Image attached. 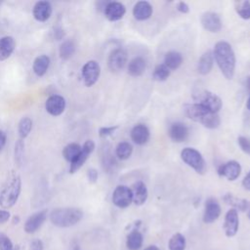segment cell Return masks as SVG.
Returning a JSON list of instances; mask_svg holds the SVG:
<instances>
[{"mask_svg": "<svg viewBox=\"0 0 250 250\" xmlns=\"http://www.w3.org/2000/svg\"><path fill=\"white\" fill-rule=\"evenodd\" d=\"M133 152V147L128 142H121L115 147V154L121 160L128 159Z\"/></svg>", "mask_w": 250, "mask_h": 250, "instance_id": "cell-33", "label": "cell"}, {"mask_svg": "<svg viewBox=\"0 0 250 250\" xmlns=\"http://www.w3.org/2000/svg\"><path fill=\"white\" fill-rule=\"evenodd\" d=\"M241 173V166L235 160L228 161L222 164L218 169V174L222 177L227 178L229 181L236 180Z\"/></svg>", "mask_w": 250, "mask_h": 250, "instance_id": "cell-13", "label": "cell"}, {"mask_svg": "<svg viewBox=\"0 0 250 250\" xmlns=\"http://www.w3.org/2000/svg\"><path fill=\"white\" fill-rule=\"evenodd\" d=\"M75 52V44L72 40H65L63 41L59 49V55L60 58L62 61L69 60Z\"/></svg>", "mask_w": 250, "mask_h": 250, "instance_id": "cell-31", "label": "cell"}, {"mask_svg": "<svg viewBox=\"0 0 250 250\" xmlns=\"http://www.w3.org/2000/svg\"><path fill=\"white\" fill-rule=\"evenodd\" d=\"M248 217H249V219H250V207H249V210H248Z\"/></svg>", "mask_w": 250, "mask_h": 250, "instance_id": "cell-51", "label": "cell"}, {"mask_svg": "<svg viewBox=\"0 0 250 250\" xmlns=\"http://www.w3.org/2000/svg\"><path fill=\"white\" fill-rule=\"evenodd\" d=\"M112 202L119 208H126L133 202L131 188L127 186H117L112 192Z\"/></svg>", "mask_w": 250, "mask_h": 250, "instance_id": "cell-9", "label": "cell"}, {"mask_svg": "<svg viewBox=\"0 0 250 250\" xmlns=\"http://www.w3.org/2000/svg\"><path fill=\"white\" fill-rule=\"evenodd\" d=\"M52 12V5L48 1H37L32 9L33 18L40 22L47 21L51 18Z\"/></svg>", "mask_w": 250, "mask_h": 250, "instance_id": "cell-17", "label": "cell"}, {"mask_svg": "<svg viewBox=\"0 0 250 250\" xmlns=\"http://www.w3.org/2000/svg\"><path fill=\"white\" fill-rule=\"evenodd\" d=\"M130 188L132 191L133 202L136 205H143L146 201L147 195H148L147 188L145 183L142 181H137L132 185Z\"/></svg>", "mask_w": 250, "mask_h": 250, "instance_id": "cell-20", "label": "cell"}, {"mask_svg": "<svg viewBox=\"0 0 250 250\" xmlns=\"http://www.w3.org/2000/svg\"><path fill=\"white\" fill-rule=\"evenodd\" d=\"M245 86L247 88V90L250 92V76H247L245 79Z\"/></svg>", "mask_w": 250, "mask_h": 250, "instance_id": "cell-47", "label": "cell"}, {"mask_svg": "<svg viewBox=\"0 0 250 250\" xmlns=\"http://www.w3.org/2000/svg\"><path fill=\"white\" fill-rule=\"evenodd\" d=\"M202 26L210 32H218L222 28V21L218 14L214 12H206L201 16Z\"/></svg>", "mask_w": 250, "mask_h": 250, "instance_id": "cell-18", "label": "cell"}, {"mask_svg": "<svg viewBox=\"0 0 250 250\" xmlns=\"http://www.w3.org/2000/svg\"><path fill=\"white\" fill-rule=\"evenodd\" d=\"M118 128L117 125H114V126H105V127H101L99 129V136L102 137V138H105V137H108L110 135H112L115 130Z\"/></svg>", "mask_w": 250, "mask_h": 250, "instance_id": "cell-40", "label": "cell"}, {"mask_svg": "<svg viewBox=\"0 0 250 250\" xmlns=\"http://www.w3.org/2000/svg\"><path fill=\"white\" fill-rule=\"evenodd\" d=\"M214 59L227 79H232L235 69V55L231 46L226 41L216 43L213 51Z\"/></svg>", "mask_w": 250, "mask_h": 250, "instance_id": "cell-1", "label": "cell"}, {"mask_svg": "<svg viewBox=\"0 0 250 250\" xmlns=\"http://www.w3.org/2000/svg\"><path fill=\"white\" fill-rule=\"evenodd\" d=\"M98 177H99V174H98V171L94 168H90L88 171H87V178H88V181L92 184L96 183L97 180H98Z\"/></svg>", "mask_w": 250, "mask_h": 250, "instance_id": "cell-41", "label": "cell"}, {"mask_svg": "<svg viewBox=\"0 0 250 250\" xmlns=\"http://www.w3.org/2000/svg\"><path fill=\"white\" fill-rule=\"evenodd\" d=\"M48 216V210H40L27 218L24 223V231L26 233H34L44 224Z\"/></svg>", "mask_w": 250, "mask_h": 250, "instance_id": "cell-11", "label": "cell"}, {"mask_svg": "<svg viewBox=\"0 0 250 250\" xmlns=\"http://www.w3.org/2000/svg\"><path fill=\"white\" fill-rule=\"evenodd\" d=\"M224 201L232 207V209H235L236 211H245L249 208V203L246 199L239 198L231 193H226L223 197Z\"/></svg>", "mask_w": 250, "mask_h": 250, "instance_id": "cell-27", "label": "cell"}, {"mask_svg": "<svg viewBox=\"0 0 250 250\" xmlns=\"http://www.w3.org/2000/svg\"><path fill=\"white\" fill-rule=\"evenodd\" d=\"M133 15L138 21H146L152 15V6L147 1H139L133 8Z\"/></svg>", "mask_w": 250, "mask_h": 250, "instance_id": "cell-23", "label": "cell"}, {"mask_svg": "<svg viewBox=\"0 0 250 250\" xmlns=\"http://www.w3.org/2000/svg\"><path fill=\"white\" fill-rule=\"evenodd\" d=\"M146 67V61L142 57H136L128 63V73L133 77H138L145 72Z\"/></svg>", "mask_w": 250, "mask_h": 250, "instance_id": "cell-26", "label": "cell"}, {"mask_svg": "<svg viewBox=\"0 0 250 250\" xmlns=\"http://www.w3.org/2000/svg\"><path fill=\"white\" fill-rule=\"evenodd\" d=\"M170 139L175 143H183L188 138V128L182 122H174L168 131Z\"/></svg>", "mask_w": 250, "mask_h": 250, "instance_id": "cell-19", "label": "cell"}, {"mask_svg": "<svg viewBox=\"0 0 250 250\" xmlns=\"http://www.w3.org/2000/svg\"><path fill=\"white\" fill-rule=\"evenodd\" d=\"M246 106H247V109H249V110H250V96H249V98H248V100H247Z\"/></svg>", "mask_w": 250, "mask_h": 250, "instance_id": "cell-50", "label": "cell"}, {"mask_svg": "<svg viewBox=\"0 0 250 250\" xmlns=\"http://www.w3.org/2000/svg\"><path fill=\"white\" fill-rule=\"evenodd\" d=\"M169 75L170 69L164 63H161L156 65V67L154 68L152 77L156 81H165L169 77Z\"/></svg>", "mask_w": 250, "mask_h": 250, "instance_id": "cell-36", "label": "cell"}, {"mask_svg": "<svg viewBox=\"0 0 250 250\" xmlns=\"http://www.w3.org/2000/svg\"><path fill=\"white\" fill-rule=\"evenodd\" d=\"M182 160L198 174L206 172V163L201 153L192 147H186L181 151Z\"/></svg>", "mask_w": 250, "mask_h": 250, "instance_id": "cell-5", "label": "cell"}, {"mask_svg": "<svg viewBox=\"0 0 250 250\" xmlns=\"http://www.w3.org/2000/svg\"><path fill=\"white\" fill-rule=\"evenodd\" d=\"M66 106L65 100L61 95H51L45 103V109L46 111L52 116H59L61 115Z\"/></svg>", "mask_w": 250, "mask_h": 250, "instance_id": "cell-10", "label": "cell"}, {"mask_svg": "<svg viewBox=\"0 0 250 250\" xmlns=\"http://www.w3.org/2000/svg\"><path fill=\"white\" fill-rule=\"evenodd\" d=\"M239 227V220H238V213L235 209H229L226 216H225V223H224V229L225 233L228 237H232L236 234Z\"/></svg>", "mask_w": 250, "mask_h": 250, "instance_id": "cell-15", "label": "cell"}, {"mask_svg": "<svg viewBox=\"0 0 250 250\" xmlns=\"http://www.w3.org/2000/svg\"><path fill=\"white\" fill-rule=\"evenodd\" d=\"M21 176L12 170L0 189V206L7 209L13 207L21 194Z\"/></svg>", "mask_w": 250, "mask_h": 250, "instance_id": "cell-2", "label": "cell"}, {"mask_svg": "<svg viewBox=\"0 0 250 250\" xmlns=\"http://www.w3.org/2000/svg\"><path fill=\"white\" fill-rule=\"evenodd\" d=\"M14 156H15V162L18 166H21L23 162L24 158V142L21 139H19L15 144V149H14Z\"/></svg>", "mask_w": 250, "mask_h": 250, "instance_id": "cell-35", "label": "cell"}, {"mask_svg": "<svg viewBox=\"0 0 250 250\" xmlns=\"http://www.w3.org/2000/svg\"><path fill=\"white\" fill-rule=\"evenodd\" d=\"M143 245V234L138 229L129 232L126 239V246L129 250H139Z\"/></svg>", "mask_w": 250, "mask_h": 250, "instance_id": "cell-28", "label": "cell"}, {"mask_svg": "<svg viewBox=\"0 0 250 250\" xmlns=\"http://www.w3.org/2000/svg\"><path fill=\"white\" fill-rule=\"evenodd\" d=\"M127 62V53L123 49H115L108 56L107 64L111 71H120Z\"/></svg>", "mask_w": 250, "mask_h": 250, "instance_id": "cell-12", "label": "cell"}, {"mask_svg": "<svg viewBox=\"0 0 250 250\" xmlns=\"http://www.w3.org/2000/svg\"><path fill=\"white\" fill-rule=\"evenodd\" d=\"M236 13L238 16L243 20H249L250 19V2L245 0L242 2H239L236 6Z\"/></svg>", "mask_w": 250, "mask_h": 250, "instance_id": "cell-37", "label": "cell"}, {"mask_svg": "<svg viewBox=\"0 0 250 250\" xmlns=\"http://www.w3.org/2000/svg\"><path fill=\"white\" fill-rule=\"evenodd\" d=\"M144 250H159V248L155 245H150V246H147L146 248H145Z\"/></svg>", "mask_w": 250, "mask_h": 250, "instance_id": "cell-48", "label": "cell"}, {"mask_svg": "<svg viewBox=\"0 0 250 250\" xmlns=\"http://www.w3.org/2000/svg\"><path fill=\"white\" fill-rule=\"evenodd\" d=\"M132 141L139 146L145 145L149 140V130L145 124H137L131 130Z\"/></svg>", "mask_w": 250, "mask_h": 250, "instance_id": "cell-21", "label": "cell"}, {"mask_svg": "<svg viewBox=\"0 0 250 250\" xmlns=\"http://www.w3.org/2000/svg\"><path fill=\"white\" fill-rule=\"evenodd\" d=\"M169 250H185L186 248V238L181 233H175L171 236L168 242Z\"/></svg>", "mask_w": 250, "mask_h": 250, "instance_id": "cell-34", "label": "cell"}, {"mask_svg": "<svg viewBox=\"0 0 250 250\" xmlns=\"http://www.w3.org/2000/svg\"><path fill=\"white\" fill-rule=\"evenodd\" d=\"M221 214V206L216 198L210 197L205 202L204 214H203V222L206 224H210L215 222Z\"/></svg>", "mask_w": 250, "mask_h": 250, "instance_id": "cell-14", "label": "cell"}, {"mask_svg": "<svg viewBox=\"0 0 250 250\" xmlns=\"http://www.w3.org/2000/svg\"><path fill=\"white\" fill-rule=\"evenodd\" d=\"M31 130H32V120L27 116L22 117L18 124V132H19L20 139L24 140L30 134Z\"/></svg>", "mask_w": 250, "mask_h": 250, "instance_id": "cell-32", "label": "cell"}, {"mask_svg": "<svg viewBox=\"0 0 250 250\" xmlns=\"http://www.w3.org/2000/svg\"><path fill=\"white\" fill-rule=\"evenodd\" d=\"M7 142V135L4 131L0 130V150L5 146Z\"/></svg>", "mask_w": 250, "mask_h": 250, "instance_id": "cell-45", "label": "cell"}, {"mask_svg": "<svg viewBox=\"0 0 250 250\" xmlns=\"http://www.w3.org/2000/svg\"><path fill=\"white\" fill-rule=\"evenodd\" d=\"M83 82L85 86L91 87L98 81L101 74V66L96 61L87 62L81 70Z\"/></svg>", "mask_w": 250, "mask_h": 250, "instance_id": "cell-7", "label": "cell"}, {"mask_svg": "<svg viewBox=\"0 0 250 250\" xmlns=\"http://www.w3.org/2000/svg\"><path fill=\"white\" fill-rule=\"evenodd\" d=\"M81 151V146L76 144V143H70L68 145H66L63 149H62V156L63 158L68 161L69 163H71L79 154V152Z\"/></svg>", "mask_w": 250, "mask_h": 250, "instance_id": "cell-30", "label": "cell"}, {"mask_svg": "<svg viewBox=\"0 0 250 250\" xmlns=\"http://www.w3.org/2000/svg\"><path fill=\"white\" fill-rule=\"evenodd\" d=\"M237 143H238V146H240L241 150L250 155V139L240 136L237 139Z\"/></svg>", "mask_w": 250, "mask_h": 250, "instance_id": "cell-39", "label": "cell"}, {"mask_svg": "<svg viewBox=\"0 0 250 250\" xmlns=\"http://www.w3.org/2000/svg\"><path fill=\"white\" fill-rule=\"evenodd\" d=\"M194 100L196 101V104L216 113H218L222 107V100L220 97L207 90L199 92L196 96H194Z\"/></svg>", "mask_w": 250, "mask_h": 250, "instance_id": "cell-6", "label": "cell"}, {"mask_svg": "<svg viewBox=\"0 0 250 250\" xmlns=\"http://www.w3.org/2000/svg\"><path fill=\"white\" fill-rule=\"evenodd\" d=\"M95 143L92 140H87L84 145L81 146V151L77 155V157L70 163L69 166V173L74 174L77 172L89 158L91 153L94 151Z\"/></svg>", "mask_w": 250, "mask_h": 250, "instance_id": "cell-8", "label": "cell"}, {"mask_svg": "<svg viewBox=\"0 0 250 250\" xmlns=\"http://www.w3.org/2000/svg\"><path fill=\"white\" fill-rule=\"evenodd\" d=\"M183 62V56L177 51H170L166 53L164 58V64L171 70L177 69Z\"/></svg>", "mask_w": 250, "mask_h": 250, "instance_id": "cell-29", "label": "cell"}, {"mask_svg": "<svg viewBox=\"0 0 250 250\" xmlns=\"http://www.w3.org/2000/svg\"><path fill=\"white\" fill-rule=\"evenodd\" d=\"M13 219H14V220H13L14 224H18V223H19V221H20V218H19V216H15Z\"/></svg>", "mask_w": 250, "mask_h": 250, "instance_id": "cell-49", "label": "cell"}, {"mask_svg": "<svg viewBox=\"0 0 250 250\" xmlns=\"http://www.w3.org/2000/svg\"><path fill=\"white\" fill-rule=\"evenodd\" d=\"M11 217V214L9 211L6 210H0V224L6 223L7 221H9Z\"/></svg>", "mask_w": 250, "mask_h": 250, "instance_id": "cell-44", "label": "cell"}, {"mask_svg": "<svg viewBox=\"0 0 250 250\" xmlns=\"http://www.w3.org/2000/svg\"><path fill=\"white\" fill-rule=\"evenodd\" d=\"M28 250H43V242L40 239L33 240L30 243Z\"/></svg>", "mask_w": 250, "mask_h": 250, "instance_id": "cell-42", "label": "cell"}, {"mask_svg": "<svg viewBox=\"0 0 250 250\" xmlns=\"http://www.w3.org/2000/svg\"><path fill=\"white\" fill-rule=\"evenodd\" d=\"M50 62H51V60L47 55H40L36 57L32 64L33 72L39 77L45 75V73L47 72L50 66Z\"/></svg>", "mask_w": 250, "mask_h": 250, "instance_id": "cell-24", "label": "cell"}, {"mask_svg": "<svg viewBox=\"0 0 250 250\" xmlns=\"http://www.w3.org/2000/svg\"><path fill=\"white\" fill-rule=\"evenodd\" d=\"M0 250H14L10 237L4 232H0Z\"/></svg>", "mask_w": 250, "mask_h": 250, "instance_id": "cell-38", "label": "cell"}, {"mask_svg": "<svg viewBox=\"0 0 250 250\" xmlns=\"http://www.w3.org/2000/svg\"><path fill=\"white\" fill-rule=\"evenodd\" d=\"M83 212L76 207L56 208L50 213L51 223L58 228H69L81 221Z\"/></svg>", "mask_w": 250, "mask_h": 250, "instance_id": "cell-4", "label": "cell"}, {"mask_svg": "<svg viewBox=\"0 0 250 250\" xmlns=\"http://www.w3.org/2000/svg\"><path fill=\"white\" fill-rule=\"evenodd\" d=\"M242 186L244 187L245 189L250 190V171L248 172V174L244 177L243 181H242Z\"/></svg>", "mask_w": 250, "mask_h": 250, "instance_id": "cell-46", "label": "cell"}, {"mask_svg": "<svg viewBox=\"0 0 250 250\" xmlns=\"http://www.w3.org/2000/svg\"><path fill=\"white\" fill-rule=\"evenodd\" d=\"M177 10L183 14H187L189 12V7L188 5L184 2V1H180L178 4H177Z\"/></svg>", "mask_w": 250, "mask_h": 250, "instance_id": "cell-43", "label": "cell"}, {"mask_svg": "<svg viewBox=\"0 0 250 250\" xmlns=\"http://www.w3.org/2000/svg\"><path fill=\"white\" fill-rule=\"evenodd\" d=\"M185 111L188 118L195 122L201 123L204 127L208 129H216L221 123L218 113L210 111L209 109L196 103L186 104Z\"/></svg>", "mask_w": 250, "mask_h": 250, "instance_id": "cell-3", "label": "cell"}, {"mask_svg": "<svg viewBox=\"0 0 250 250\" xmlns=\"http://www.w3.org/2000/svg\"><path fill=\"white\" fill-rule=\"evenodd\" d=\"M213 63H214L213 53L211 51H206L201 55L198 61V64H197L198 72L203 75L208 74L213 67Z\"/></svg>", "mask_w": 250, "mask_h": 250, "instance_id": "cell-25", "label": "cell"}, {"mask_svg": "<svg viewBox=\"0 0 250 250\" xmlns=\"http://www.w3.org/2000/svg\"><path fill=\"white\" fill-rule=\"evenodd\" d=\"M16 49V41L13 36L6 35L0 38V62L11 57Z\"/></svg>", "mask_w": 250, "mask_h": 250, "instance_id": "cell-22", "label": "cell"}, {"mask_svg": "<svg viewBox=\"0 0 250 250\" xmlns=\"http://www.w3.org/2000/svg\"><path fill=\"white\" fill-rule=\"evenodd\" d=\"M104 13L105 18L108 21H116L123 18V16L126 13V8L120 2L111 1L105 5V7L104 9Z\"/></svg>", "mask_w": 250, "mask_h": 250, "instance_id": "cell-16", "label": "cell"}]
</instances>
